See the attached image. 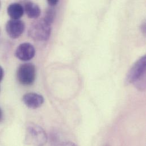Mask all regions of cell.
<instances>
[{
  "label": "cell",
  "mask_w": 146,
  "mask_h": 146,
  "mask_svg": "<svg viewBox=\"0 0 146 146\" xmlns=\"http://www.w3.org/2000/svg\"><path fill=\"white\" fill-rule=\"evenodd\" d=\"M2 118H3V113L1 109L0 108V122H1Z\"/></svg>",
  "instance_id": "14"
},
{
  "label": "cell",
  "mask_w": 146,
  "mask_h": 146,
  "mask_svg": "<svg viewBox=\"0 0 146 146\" xmlns=\"http://www.w3.org/2000/svg\"><path fill=\"white\" fill-rule=\"evenodd\" d=\"M47 2L50 6H51V7H53V6H56L58 4V3L59 2V1H58V0H49L47 1Z\"/></svg>",
  "instance_id": "11"
},
{
  "label": "cell",
  "mask_w": 146,
  "mask_h": 146,
  "mask_svg": "<svg viewBox=\"0 0 146 146\" xmlns=\"http://www.w3.org/2000/svg\"><path fill=\"white\" fill-rule=\"evenodd\" d=\"M15 56L22 61H29L32 59L35 55L34 47L29 43L21 44L16 49Z\"/></svg>",
  "instance_id": "6"
},
{
  "label": "cell",
  "mask_w": 146,
  "mask_h": 146,
  "mask_svg": "<svg viewBox=\"0 0 146 146\" xmlns=\"http://www.w3.org/2000/svg\"><path fill=\"white\" fill-rule=\"evenodd\" d=\"M47 142V134L41 127L33 123L27 124L25 139V142L26 145L32 146H44Z\"/></svg>",
  "instance_id": "2"
},
{
  "label": "cell",
  "mask_w": 146,
  "mask_h": 146,
  "mask_svg": "<svg viewBox=\"0 0 146 146\" xmlns=\"http://www.w3.org/2000/svg\"><path fill=\"white\" fill-rule=\"evenodd\" d=\"M7 14L11 19H19L23 15L24 8L18 3H13L7 7Z\"/></svg>",
  "instance_id": "8"
},
{
  "label": "cell",
  "mask_w": 146,
  "mask_h": 146,
  "mask_svg": "<svg viewBox=\"0 0 146 146\" xmlns=\"http://www.w3.org/2000/svg\"><path fill=\"white\" fill-rule=\"evenodd\" d=\"M23 8L27 15L30 18H37L40 14L41 11L39 6L33 2H26Z\"/></svg>",
  "instance_id": "9"
},
{
  "label": "cell",
  "mask_w": 146,
  "mask_h": 146,
  "mask_svg": "<svg viewBox=\"0 0 146 146\" xmlns=\"http://www.w3.org/2000/svg\"><path fill=\"white\" fill-rule=\"evenodd\" d=\"M4 76V71L3 68H2L1 66H0V82L2 81V80L3 79Z\"/></svg>",
  "instance_id": "12"
},
{
  "label": "cell",
  "mask_w": 146,
  "mask_h": 146,
  "mask_svg": "<svg viewBox=\"0 0 146 146\" xmlns=\"http://www.w3.org/2000/svg\"><path fill=\"white\" fill-rule=\"evenodd\" d=\"M51 25L43 18L33 22L30 27L29 34L36 41H46L51 35Z\"/></svg>",
  "instance_id": "3"
},
{
  "label": "cell",
  "mask_w": 146,
  "mask_h": 146,
  "mask_svg": "<svg viewBox=\"0 0 146 146\" xmlns=\"http://www.w3.org/2000/svg\"><path fill=\"white\" fill-rule=\"evenodd\" d=\"M36 77L35 67L31 63L22 64L17 72V78L20 84L23 85H31L35 81Z\"/></svg>",
  "instance_id": "4"
},
{
  "label": "cell",
  "mask_w": 146,
  "mask_h": 146,
  "mask_svg": "<svg viewBox=\"0 0 146 146\" xmlns=\"http://www.w3.org/2000/svg\"><path fill=\"white\" fill-rule=\"evenodd\" d=\"M146 63V56L136 62L127 74L126 83L127 85L133 83L139 90L145 89Z\"/></svg>",
  "instance_id": "1"
},
{
  "label": "cell",
  "mask_w": 146,
  "mask_h": 146,
  "mask_svg": "<svg viewBox=\"0 0 146 146\" xmlns=\"http://www.w3.org/2000/svg\"><path fill=\"white\" fill-rule=\"evenodd\" d=\"M0 7H1V2H0Z\"/></svg>",
  "instance_id": "15"
},
{
  "label": "cell",
  "mask_w": 146,
  "mask_h": 146,
  "mask_svg": "<svg viewBox=\"0 0 146 146\" xmlns=\"http://www.w3.org/2000/svg\"><path fill=\"white\" fill-rule=\"evenodd\" d=\"M25 29V23L20 19H10L6 25V33L12 39L18 38L23 34Z\"/></svg>",
  "instance_id": "5"
},
{
  "label": "cell",
  "mask_w": 146,
  "mask_h": 146,
  "mask_svg": "<svg viewBox=\"0 0 146 146\" xmlns=\"http://www.w3.org/2000/svg\"><path fill=\"white\" fill-rule=\"evenodd\" d=\"M24 104L29 108L37 109L44 103V100L42 96L36 93H28L25 94L22 98Z\"/></svg>",
  "instance_id": "7"
},
{
  "label": "cell",
  "mask_w": 146,
  "mask_h": 146,
  "mask_svg": "<svg viewBox=\"0 0 146 146\" xmlns=\"http://www.w3.org/2000/svg\"><path fill=\"white\" fill-rule=\"evenodd\" d=\"M55 10L53 7L48 9L46 12L44 18H43L48 23L51 25L53 22L55 17Z\"/></svg>",
  "instance_id": "10"
},
{
  "label": "cell",
  "mask_w": 146,
  "mask_h": 146,
  "mask_svg": "<svg viewBox=\"0 0 146 146\" xmlns=\"http://www.w3.org/2000/svg\"><path fill=\"white\" fill-rule=\"evenodd\" d=\"M66 146H77L74 143H72L71 142H68L66 144Z\"/></svg>",
  "instance_id": "13"
}]
</instances>
